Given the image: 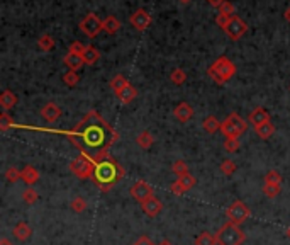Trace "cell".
Wrapping results in <instances>:
<instances>
[{
    "mask_svg": "<svg viewBox=\"0 0 290 245\" xmlns=\"http://www.w3.org/2000/svg\"><path fill=\"white\" fill-rule=\"evenodd\" d=\"M70 208L73 209L75 213H82V211H85V209H87V199H85V198H82V196H78V198L71 199Z\"/></svg>",
    "mask_w": 290,
    "mask_h": 245,
    "instance_id": "cell-36",
    "label": "cell"
},
{
    "mask_svg": "<svg viewBox=\"0 0 290 245\" xmlns=\"http://www.w3.org/2000/svg\"><path fill=\"white\" fill-rule=\"evenodd\" d=\"M132 245H155V243L151 242V238H150V237H146V235H141V237L137 238Z\"/></svg>",
    "mask_w": 290,
    "mask_h": 245,
    "instance_id": "cell-45",
    "label": "cell"
},
{
    "mask_svg": "<svg viewBox=\"0 0 290 245\" xmlns=\"http://www.w3.org/2000/svg\"><path fill=\"white\" fill-rule=\"evenodd\" d=\"M38 199H39V194L34 188H26V191H22V201L26 204H34Z\"/></svg>",
    "mask_w": 290,
    "mask_h": 245,
    "instance_id": "cell-29",
    "label": "cell"
},
{
    "mask_svg": "<svg viewBox=\"0 0 290 245\" xmlns=\"http://www.w3.org/2000/svg\"><path fill=\"white\" fill-rule=\"evenodd\" d=\"M12 233H14V237L17 240H21V242H26L31 235H33V228L26 223V221H21V223H17L14 226V230H12Z\"/></svg>",
    "mask_w": 290,
    "mask_h": 245,
    "instance_id": "cell-18",
    "label": "cell"
},
{
    "mask_svg": "<svg viewBox=\"0 0 290 245\" xmlns=\"http://www.w3.org/2000/svg\"><path fill=\"white\" fill-rule=\"evenodd\" d=\"M222 2H224V0H209V4H211L212 7H219Z\"/></svg>",
    "mask_w": 290,
    "mask_h": 245,
    "instance_id": "cell-46",
    "label": "cell"
},
{
    "mask_svg": "<svg viewBox=\"0 0 290 245\" xmlns=\"http://www.w3.org/2000/svg\"><path fill=\"white\" fill-rule=\"evenodd\" d=\"M283 177L278 171H268L265 176V184H282Z\"/></svg>",
    "mask_w": 290,
    "mask_h": 245,
    "instance_id": "cell-38",
    "label": "cell"
},
{
    "mask_svg": "<svg viewBox=\"0 0 290 245\" xmlns=\"http://www.w3.org/2000/svg\"><path fill=\"white\" fill-rule=\"evenodd\" d=\"M11 126H16V124H14V119H12L11 116H9V114L6 113V111H4V113L0 114V130L6 131V130H9V128H11Z\"/></svg>",
    "mask_w": 290,
    "mask_h": 245,
    "instance_id": "cell-41",
    "label": "cell"
},
{
    "mask_svg": "<svg viewBox=\"0 0 290 245\" xmlns=\"http://www.w3.org/2000/svg\"><path fill=\"white\" fill-rule=\"evenodd\" d=\"M38 46L41 51H51L55 48V38L51 34H41L38 39Z\"/></svg>",
    "mask_w": 290,
    "mask_h": 245,
    "instance_id": "cell-26",
    "label": "cell"
},
{
    "mask_svg": "<svg viewBox=\"0 0 290 245\" xmlns=\"http://www.w3.org/2000/svg\"><path fill=\"white\" fill-rule=\"evenodd\" d=\"M80 29H82V33L88 38L99 36L102 31H104V28H102V21L99 19V16L92 14V12H90V14H87L82 19V22H80Z\"/></svg>",
    "mask_w": 290,
    "mask_h": 245,
    "instance_id": "cell-8",
    "label": "cell"
},
{
    "mask_svg": "<svg viewBox=\"0 0 290 245\" xmlns=\"http://www.w3.org/2000/svg\"><path fill=\"white\" fill-rule=\"evenodd\" d=\"M236 169H238V166H236L234 160H231V158L222 160V164H221V172L224 174V176H233V174L236 172Z\"/></svg>",
    "mask_w": 290,
    "mask_h": 245,
    "instance_id": "cell-35",
    "label": "cell"
},
{
    "mask_svg": "<svg viewBox=\"0 0 290 245\" xmlns=\"http://www.w3.org/2000/svg\"><path fill=\"white\" fill-rule=\"evenodd\" d=\"M129 22H131V26L136 31L142 33V31H146V29L150 28L151 16L144 11V9H136V11L131 14V17H129Z\"/></svg>",
    "mask_w": 290,
    "mask_h": 245,
    "instance_id": "cell-11",
    "label": "cell"
},
{
    "mask_svg": "<svg viewBox=\"0 0 290 245\" xmlns=\"http://www.w3.org/2000/svg\"><path fill=\"white\" fill-rule=\"evenodd\" d=\"M195 245H217L216 233H209V231H202V233L195 237Z\"/></svg>",
    "mask_w": 290,
    "mask_h": 245,
    "instance_id": "cell-27",
    "label": "cell"
},
{
    "mask_svg": "<svg viewBox=\"0 0 290 245\" xmlns=\"http://www.w3.org/2000/svg\"><path fill=\"white\" fill-rule=\"evenodd\" d=\"M207 75L216 84H219V86H224L227 80H231L236 75V65L229 60V58L219 56L207 68Z\"/></svg>",
    "mask_w": 290,
    "mask_h": 245,
    "instance_id": "cell-3",
    "label": "cell"
},
{
    "mask_svg": "<svg viewBox=\"0 0 290 245\" xmlns=\"http://www.w3.org/2000/svg\"><path fill=\"white\" fill-rule=\"evenodd\" d=\"M227 221H233L236 225H241L251 216V209H249L243 201H234L229 208L226 209Z\"/></svg>",
    "mask_w": 290,
    "mask_h": 245,
    "instance_id": "cell-7",
    "label": "cell"
},
{
    "mask_svg": "<svg viewBox=\"0 0 290 245\" xmlns=\"http://www.w3.org/2000/svg\"><path fill=\"white\" fill-rule=\"evenodd\" d=\"M172 172L175 174L177 177H182L185 176V174H189V166H187L184 160H175V162L172 164Z\"/></svg>",
    "mask_w": 290,
    "mask_h": 245,
    "instance_id": "cell-31",
    "label": "cell"
},
{
    "mask_svg": "<svg viewBox=\"0 0 290 245\" xmlns=\"http://www.w3.org/2000/svg\"><path fill=\"white\" fill-rule=\"evenodd\" d=\"M221 124L222 121H219V119L216 118V116H207V118L204 119V123H202V128H204V131H207V133H217V131H221Z\"/></svg>",
    "mask_w": 290,
    "mask_h": 245,
    "instance_id": "cell-21",
    "label": "cell"
},
{
    "mask_svg": "<svg viewBox=\"0 0 290 245\" xmlns=\"http://www.w3.org/2000/svg\"><path fill=\"white\" fill-rule=\"evenodd\" d=\"M177 181L180 182L182 186H184L185 191H190L192 188H194L195 184H197V179H195V177L192 176L190 172H189V174H185V176H182V177H178Z\"/></svg>",
    "mask_w": 290,
    "mask_h": 245,
    "instance_id": "cell-37",
    "label": "cell"
},
{
    "mask_svg": "<svg viewBox=\"0 0 290 245\" xmlns=\"http://www.w3.org/2000/svg\"><path fill=\"white\" fill-rule=\"evenodd\" d=\"M178 2H182V4H189L190 0H178Z\"/></svg>",
    "mask_w": 290,
    "mask_h": 245,
    "instance_id": "cell-50",
    "label": "cell"
},
{
    "mask_svg": "<svg viewBox=\"0 0 290 245\" xmlns=\"http://www.w3.org/2000/svg\"><path fill=\"white\" fill-rule=\"evenodd\" d=\"M283 19L287 21V22H290V7L285 9V12H283Z\"/></svg>",
    "mask_w": 290,
    "mask_h": 245,
    "instance_id": "cell-47",
    "label": "cell"
},
{
    "mask_svg": "<svg viewBox=\"0 0 290 245\" xmlns=\"http://www.w3.org/2000/svg\"><path fill=\"white\" fill-rule=\"evenodd\" d=\"M246 31H248L246 22L241 19L239 16H234V17H231V21H229V24H227V28L224 29V33L233 39V41H238L241 36H244Z\"/></svg>",
    "mask_w": 290,
    "mask_h": 245,
    "instance_id": "cell-9",
    "label": "cell"
},
{
    "mask_svg": "<svg viewBox=\"0 0 290 245\" xmlns=\"http://www.w3.org/2000/svg\"><path fill=\"white\" fill-rule=\"evenodd\" d=\"M280 193H282V186H280V184H265V186H263V194H265L266 198H270V199L276 198Z\"/></svg>",
    "mask_w": 290,
    "mask_h": 245,
    "instance_id": "cell-30",
    "label": "cell"
},
{
    "mask_svg": "<svg viewBox=\"0 0 290 245\" xmlns=\"http://www.w3.org/2000/svg\"><path fill=\"white\" fill-rule=\"evenodd\" d=\"M217 11H219V14L227 16V17H234L236 16V9H234L233 4L229 2V0H224V2L217 7Z\"/></svg>",
    "mask_w": 290,
    "mask_h": 245,
    "instance_id": "cell-33",
    "label": "cell"
},
{
    "mask_svg": "<svg viewBox=\"0 0 290 245\" xmlns=\"http://www.w3.org/2000/svg\"><path fill=\"white\" fill-rule=\"evenodd\" d=\"M21 179L26 186H28V188H31V186H34L36 182L39 181V172L36 171L33 166H26L21 171Z\"/></svg>",
    "mask_w": 290,
    "mask_h": 245,
    "instance_id": "cell-17",
    "label": "cell"
},
{
    "mask_svg": "<svg viewBox=\"0 0 290 245\" xmlns=\"http://www.w3.org/2000/svg\"><path fill=\"white\" fill-rule=\"evenodd\" d=\"M255 133L261 138V140H268V138L273 136L275 126H273V123H271V121L263 123V124H260V126H255Z\"/></svg>",
    "mask_w": 290,
    "mask_h": 245,
    "instance_id": "cell-22",
    "label": "cell"
},
{
    "mask_svg": "<svg viewBox=\"0 0 290 245\" xmlns=\"http://www.w3.org/2000/svg\"><path fill=\"white\" fill-rule=\"evenodd\" d=\"M222 146H224V150L227 151V153H236V151L239 150V138H226L224 143H222Z\"/></svg>",
    "mask_w": 290,
    "mask_h": 245,
    "instance_id": "cell-34",
    "label": "cell"
},
{
    "mask_svg": "<svg viewBox=\"0 0 290 245\" xmlns=\"http://www.w3.org/2000/svg\"><path fill=\"white\" fill-rule=\"evenodd\" d=\"M0 245H14V243H12L9 238H2V240H0Z\"/></svg>",
    "mask_w": 290,
    "mask_h": 245,
    "instance_id": "cell-48",
    "label": "cell"
},
{
    "mask_svg": "<svg viewBox=\"0 0 290 245\" xmlns=\"http://www.w3.org/2000/svg\"><path fill=\"white\" fill-rule=\"evenodd\" d=\"M85 48L87 46H83V44L80 43V41H75V43H71V46H70L68 51L75 53V55H83V53H85Z\"/></svg>",
    "mask_w": 290,
    "mask_h": 245,
    "instance_id": "cell-42",
    "label": "cell"
},
{
    "mask_svg": "<svg viewBox=\"0 0 290 245\" xmlns=\"http://www.w3.org/2000/svg\"><path fill=\"white\" fill-rule=\"evenodd\" d=\"M136 143H137V146H141V148L146 150L155 143V138L150 131H141L139 135L136 136Z\"/></svg>",
    "mask_w": 290,
    "mask_h": 245,
    "instance_id": "cell-25",
    "label": "cell"
},
{
    "mask_svg": "<svg viewBox=\"0 0 290 245\" xmlns=\"http://www.w3.org/2000/svg\"><path fill=\"white\" fill-rule=\"evenodd\" d=\"M170 191H172V193L175 194V196H184V194L187 193L185 188H184V186H182L178 181H175V182H173V184L170 186Z\"/></svg>",
    "mask_w": 290,
    "mask_h": 245,
    "instance_id": "cell-43",
    "label": "cell"
},
{
    "mask_svg": "<svg viewBox=\"0 0 290 245\" xmlns=\"http://www.w3.org/2000/svg\"><path fill=\"white\" fill-rule=\"evenodd\" d=\"M229 21H231V17L222 16V14H217V17H216V24L219 26L221 29H226L227 24H229Z\"/></svg>",
    "mask_w": 290,
    "mask_h": 245,
    "instance_id": "cell-44",
    "label": "cell"
},
{
    "mask_svg": "<svg viewBox=\"0 0 290 245\" xmlns=\"http://www.w3.org/2000/svg\"><path fill=\"white\" fill-rule=\"evenodd\" d=\"M93 160H95V169L90 181L102 193H107L124 177V169L114 157H110V153H104Z\"/></svg>",
    "mask_w": 290,
    "mask_h": 245,
    "instance_id": "cell-2",
    "label": "cell"
},
{
    "mask_svg": "<svg viewBox=\"0 0 290 245\" xmlns=\"http://www.w3.org/2000/svg\"><path fill=\"white\" fill-rule=\"evenodd\" d=\"M126 86H129V82H127V78L124 77L122 73H117L112 80H110V89H112L115 94H117L119 91H122V89L126 87Z\"/></svg>",
    "mask_w": 290,
    "mask_h": 245,
    "instance_id": "cell-28",
    "label": "cell"
},
{
    "mask_svg": "<svg viewBox=\"0 0 290 245\" xmlns=\"http://www.w3.org/2000/svg\"><path fill=\"white\" fill-rule=\"evenodd\" d=\"M115 96H117V99L122 102V104H129V102H132L136 99L137 91H136V87H132L131 84H129V86L124 87L122 91H119Z\"/></svg>",
    "mask_w": 290,
    "mask_h": 245,
    "instance_id": "cell-19",
    "label": "cell"
},
{
    "mask_svg": "<svg viewBox=\"0 0 290 245\" xmlns=\"http://www.w3.org/2000/svg\"><path fill=\"white\" fill-rule=\"evenodd\" d=\"M83 61H85V65H93L97 63V61L100 60V51L97 50L95 46H92V44H88L85 48V53H83Z\"/></svg>",
    "mask_w": 290,
    "mask_h": 245,
    "instance_id": "cell-23",
    "label": "cell"
},
{
    "mask_svg": "<svg viewBox=\"0 0 290 245\" xmlns=\"http://www.w3.org/2000/svg\"><path fill=\"white\" fill-rule=\"evenodd\" d=\"M93 169H95V160L85 153H80L78 157H75L70 164V171L82 181L92 179Z\"/></svg>",
    "mask_w": 290,
    "mask_h": 245,
    "instance_id": "cell-6",
    "label": "cell"
},
{
    "mask_svg": "<svg viewBox=\"0 0 290 245\" xmlns=\"http://www.w3.org/2000/svg\"><path fill=\"white\" fill-rule=\"evenodd\" d=\"M173 116H175L180 123H187L194 118V108H192L189 102H180V104L173 109Z\"/></svg>",
    "mask_w": 290,
    "mask_h": 245,
    "instance_id": "cell-13",
    "label": "cell"
},
{
    "mask_svg": "<svg viewBox=\"0 0 290 245\" xmlns=\"http://www.w3.org/2000/svg\"><path fill=\"white\" fill-rule=\"evenodd\" d=\"M63 63L66 68H70L71 72H78L80 68H82L83 65H85V61H83V56L82 55H75V53L68 51L63 58Z\"/></svg>",
    "mask_w": 290,
    "mask_h": 245,
    "instance_id": "cell-16",
    "label": "cell"
},
{
    "mask_svg": "<svg viewBox=\"0 0 290 245\" xmlns=\"http://www.w3.org/2000/svg\"><path fill=\"white\" fill-rule=\"evenodd\" d=\"M66 135V138L88 157L97 158L104 153H109V148L117 141V131L105 121L97 111H90L83 119H80L77 126L70 131H58Z\"/></svg>",
    "mask_w": 290,
    "mask_h": 245,
    "instance_id": "cell-1",
    "label": "cell"
},
{
    "mask_svg": "<svg viewBox=\"0 0 290 245\" xmlns=\"http://www.w3.org/2000/svg\"><path fill=\"white\" fill-rule=\"evenodd\" d=\"M131 196L139 203L148 201L150 198H153V188L146 181H137L131 186Z\"/></svg>",
    "mask_w": 290,
    "mask_h": 245,
    "instance_id": "cell-10",
    "label": "cell"
},
{
    "mask_svg": "<svg viewBox=\"0 0 290 245\" xmlns=\"http://www.w3.org/2000/svg\"><path fill=\"white\" fill-rule=\"evenodd\" d=\"M41 116L46 121L50 123H55L56 119H60L61 116V108L58 104H55V102H48V104H44L41 108Z\"/></svg>",
    "mask_w": 290,
    "mask_h": 245,
    "instance_id": "cell-15",
    "label": "cell"
},
{
    "mask_svg": "<svg viewBox=\"0 0 290 245\" xmlns=\"http://www.w3.org/2000/svg\"><path fill=\"white\" fill-rule=\"evenodd\" d=\"M6 179L11 182V184H16L17 181H22L21 179V171L16 167H9L7 172H6Z\"/></svg>",
    "mask_w": 290,
    "mask_h": 245,
    "instance_id": "cell-40",
    "label": "cell"
},
{
    "mask_svg": "<svg viewBox=\"0 0 290 245\" xmlns=\"http://www.w3.org/2000/svg\"><path fill=\"white\" fill-rule=\"evenodd\" d=\"M16 104H17V96L12 91H4L2 94H0V106L6 111L14 108Z\"/></svg>",
    "mask_w": 290,
    "mask_h": 245,
    "instance_id": "cell-24",
    "label": "cell"
},
{
    "mask_svg": "<svg viewBox=\"0 0 290 245\" xmlns=\"http://www.w3.org/2000/svg\"><path fill=\"white\" fill-rule=\"evenodd\" d=\"M141 208H142V213H144L146 216L155 218V216H158L160 213H162L163 204L158 198H155V196H153V198H150L148 201L141 203Z\"/></svg>",
    "mask_w": 290,
    "mask_h": 245,
    "instance_id": "cell-12",
    "label": "cell"
},
{
    "mask_svg": "<svg viewBox=\"0 0 290 245\" xmlns=\"http://www.w3.org/2000/svg\"><path fill=\"white\" fill-rule=\"evenodd\" d=\"M216 240L217 245H243V242L246 240V235L239 228V225L233 223V221H226L216 231Z\"/></svg>",
    "mask_w": 290,
    "mask_h": 245,
    "instance_id": "cell-4",
    "label": "cell"
},
{
    "mask_svg": "<svg viewBox=\"0 0 290 245\" xmlns=\"http://www.w3.org/2000/svg\"><path fill=\"white\" fill-rule=\"evenodd\" d=\"M63 82H65L66 87H75L80 82V77H78L77 72H71V70H68V72L63 75Z\"/></svg>",
    "mask_w": 290,
    "mask_h": 245,
    "instance_id": "cell-39",
    "label": "cell"
},
{
    "mask_svg": "<svg viewBox=\"0 0 290 245\" xmlns=\"http://www.w3.org/2000/svg\"><path fill=\"white\" fill-rule=\"evenodd\" d=\"M287 237L290 238V226H288V228H287Z\"/></svg>",
    "mask_w": 290,
    "mask_h": 245,
    "instance_id": "cell-51",
    "label": "cell"
},
{
    "mask_svg": "<svg viewBox=\"0 0 290 245\" xmlns=\"http://www.w3.org/2000/svg\"><path fill=\"white\" fill-rule=\"evenodd\" d=\"M268 121H270V114L265 108H255L248 116V123L253 124V126H260V124L268 123Z\"/></svg>",
    "mask_w": 290,
    "mask_h": 245,
    "instance_id": "cell-14",
    "label": "cell"
},
{
    "mask_svg": "<svg viewBox=\"0 0 290 245\" xmlns=\"http://www.w3.org/2000/svg\"><path fill=\"white\" fill-rule=\"evenodd\" d=\"M102 28H104V33L107 34H115L120 28V22L115 16H107L104 21H102Z\"/></svg>",
    "mask_w": 290,
    "mask_h": 245,
    "instance_id": "cell-20",
    "label": "cell"
},
{
    "mask_svg": "<svg viewBox=\"0 0 290 245\" xmlns=\"http://www.w3.org/2000/svg\"><path fill=\"white\" fill-rule=\"evenodd\" d=\"M246 130H248V123L236 113L227 116L221 124V133L226 138H238L241 135H244Z\"/></svg>",
    "mask_w": 290,
    "mask_h": 245,
    "instance_id": "cell-5",
    "label": "cell"
},
{
    "mask_svg": "<svg viewBox=\"0 0 290 245\" xmlns=\"http://www.w3.org/2000/svg\"><path fill=\"white\" fill-rule=\"evenodd\" d=\"M158 245H172V242H170V240H162Z\"/></svg>",
    "mask_w": 290,
    "mask_h": 245,
    "instance_id": "cell-49",
    "label": "cell"
},
{
    "mask_svg": "<svg viewBox=\"0 0 290 245\" xmlns=\"http://www.w3.org/2000/svg\"><path fill=\"white\" fill-rule=\"evenodd\" d=\"M170 80L175 86H184L185 84V80H187V73H185V70H182V68H175L173 72L170 73Z\"/></svg>",
    "mask_w": 290,
    "mask_h": 245,
    "instance_id": "cell-32",
    "label": "cell"
}]
</instances>
